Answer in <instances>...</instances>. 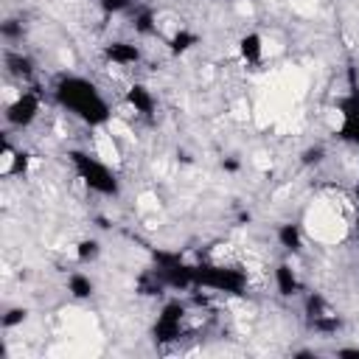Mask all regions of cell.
<instances>
[{"label": "cell", "instance_id": "cell-1", "mask_svg": "<svg viewBox=\"0 0 359 359\" xmlns=\"http://www.w3.org/2000/svg\"><path fill=\"white\" fill-rule=\"evenodd\" d=\"M53 95L67 112H73L90 126H101L109 121V104L104 101L98 87L81 76H62L53 87Z\"/></svg>", "mask_w": 359, "mask_h": 359}, {"label": "cell", "instance_id": "cell-2", "mask_svg": "<svg viewBox=\"0 0 359 359\" xmlns=\"http://www.w3.org/2000/svg\"><path fill=\"white\" fill-rule=\"evenodd\" d=\"M191 283L216 289V292H227V294H244V289H247L244 272H238L233 266H219V264H191Z\"/></svg>", "mask_w": 359, "mask_h": 359}, {"label": "cell", "instance_id": "cell-3", "mask_svg": "<svg viewBox=\"0 0 359 359\" xmlns=\"http://www.w3.org/2000/svg\"><path fill=\"white\" fill-rule=\"evenodd\" d=\"M70 163L76 168V174L84 180V185L95 194H104V196H115L118 194V177L95 157L84 154V151H70Z\"/></svg>", "mask_w": 359, "mask_h": 359}, {"label": "cell", "instance_id": "cell-4", "mask_svg": "<svg viewBox=\"0 0 359 359\" xmlns=\"http://www.w3.org/2000/svg\"><path fill=\"white\" fill-rule=\"evenodd\" d=\"M348 95L339 98V115H342V123H339V137L359 146V84H356V70L351 67L348 70Z\"/></svg>", "mask_w": 359, "mask_h": 359}, {"label": "cell", "instance_id": "cell-5", "mask_svg": "<svg viewBox=\"0 0 359 359\" xmlns=\"http://www.w3.org/2000/svg\"><path fill=\"white\" fill-rule=\"evenodd\" d=\"M306 314H309V325H311L314 331H320V334H334V331L339 328L337 311H334L320 294H311V297L306 300Z\"/></svg>", "mask_w": 359, "mask_h": 359}, {"label": "cell", "instance_id": "cell-6", "mask_svg": "<svg viewBox=\"0 0 359 359\" xmlns=\"http://www.w3.org/2000/svg\"><path fill=\"white\" fill-rule=\"evenodd\" d=\"M182 314H185V309H182L180 303H168V306L160 311L157 323H154V339H157V342H174V339H180Z\"/></svg>", "mask_w": 359, "mask_h": 359}, {"label": "cell", "instance_id": "cell-7", "mask_svg": "<svg viewBox=\"0 0 359 359\" xmlns=\"http://www.w3.org/2000/svg\"><path fill=\"white\" fill-rule=\"evenodd\" d=\"M36 112H39V93H36V90H28V93H22V95L6 109V121H8L11 126H28V123L36 118Z\"/></svg>", "mask_w": 359, "mask_h": 359}, {"label": "cell", "instance_id": "cell-8", "mask_svg": "<svg viewBox=\"0 0 359 359\" xmlns=\"http://www.w3.org/2000/svg\"><path fill=\"white\" fill-rule=\"evenodd\" d=\"M104 53H107V59L115 62V65H135V62L140 59V50H137V45H132V42H109V45L104 48Z\"/></svg>", "mask_w": 359, "mask_h": 359}, {"label": "cell", "instance_id": "cell-9", "mask_svg": "<svg viewBox=\"0 0 359 359\" xmlns=\"http://www.w3.org/2000/svg\"><path fill=\"white\" fill-rule=\"evenodd\" d=\"M126 101H129L137 112H143V115H151V109H154V95H151L143 84L129 87V90H126Z\"/></svg>", "mask_w": 359, "mask_h": 359}, {"label": "cell", "instance_id": "cell-10", "mask_svg": "<svg viewBox=\"0 0 359 359\" xmlns=\"http://www.w3.org/2000/svg\"><path fill=\"white\" fill-rule=\"evenodd\" d=\"M238 50H241V56H244L247 65H258V62H261V53H264L261 36H258V34H247V36H241Z\"/></svg>", "mask_w": 359, "mask_h": 359}, {"label": "cell", "instance_id": "cell-11", "mask_svg": "<svg viewBox=\"0 0 359 359\" xmlns=\"http://www.w3.org/2000/svg\"><path fill=\"white\" fill-rule=\"evenodd\" d=\"M275 283H278V292L286 294V297L294 294V292H300V283H297V278H294V272H292L289 264H280L275 269Z\"/></svg>", "mask_w": 359, "mask_h": 359}, {"label": "cell", "instance_id": "cell-12", "mask_svg": "<svg viewBox=\"0 0 359 359\" xmlns=\"http://www.w3.org/2000/svg\"><path fill=\"white\" fill-rule=\"evenodd\" d=\"M278 241L286 247V250H292V252H297L300 250V230H297V224H280L278 227Z\"/></svg>", "mask_w": 359, "mask_h": 359}, {"label": "cell", "instance_id": "cell-13", "mask_svg": "<svg viewBox=\"0 0 359 359\" xmlns=\"http://www.w3.org/2000/svg\"><path fill=\"white\" fill-rule=\"evenodd\" d=\"M67 289H70V294L73 297H90L93 294V280L87 278V275H81V272H76V275H70V280H67Z\"/></svg>", "mask_w": 359, "mask_h": 359}, {"label": "cell", "instance_id": "cell-14", "mask_svg": "<svg viewBox=\"0 0 359 359\" xmlns=\"http://www.w3.org/2000/svg\"><path fill=\"white\" fill-rule=\"evenodd\" d=\"M196 42H199L196 34H191V31H177V34L171 36L168 48H171V53H185V50H191Z\"/></svg>", "mask_w": 359, "mask_h": 359}, {"label": "cell", "instance_id": "cell-15", "mask_svg": "<svg viewBox=\"0 0 359 359\" xmlns=\"http://www.w3.org/2000/svg\"><path fill=\"white\" fill-rule=\"evenodd\" d=\"M135 31H137V34H151V31H154V17H151L149 8H140V11L135 14Z\"/></svg>", "mask_w": 359, "mask_h": 359}, {"label": "cell", "instance_id": "cell-16", "mask_svg": "<svg viewBox=\"0 0 359 359\" xmlns=\"http://www.w3.org/2000/svg\"><path fill=\"white\" fill-rule=\"evenodd\" d=\"M98 252H101V244H98L95 238H84V241L79 244V250H76L79 261H93Z\"/></svg>", "mask_w": 359, "mask_h": 359}, {"label": "cell", "instance_id": "cell-17", "mask_svg": "<svg viewBox=\"0 0 359 359\" xmlns=\"http://www.w3.org/2000/svg\"><path fill=\"white\" fill-rule=\"evenodd\" d=\"M8 67L17 73V76H31V59H25V56H17V53H8Z\"/></svg>", "mask_w": 359, "mask_h": 359}, {"label": "cell", "instance_id": "cell-18", "mask_svg": "<svg viewBox=\"0 0 359 359\" xmlns=\"http://www.w3.org/2000/svg\"><path fill=\"white\" fill-rule=\"evenodd\" d=\"M25 168H28V154H14L11 157V165L6 171L8 174H25Z\"/></svg>", "mask_w": 359, "mask_h": 359}, {"label": "cell", "instance_id": "cell-19", "mask_svg": "<svg viewBox=\"0 0 359 359\" xmlns=\"http://www.w3.org/2000/svg\"><path fill=\"white\" fill-rule=\"evenodd\" d=\"M22 320H25V309H11V311L3 317V325L11 328V325H17V323H22Z\"/></svg>", "mask_w": 359, "mask_h": 359}, {"label": "cell", "instance_id": "cell-20", "mask_svg": "<svg viewBox=\"0 0 359 359\" xmlns=\"http://www.w3.org/2000/svg\"><path fill=\"white\" fill-rule=\"evenodd\" d=\"M0 31H3V36H20L22 34V25H17V20H6L0 25Z\"/></svg>", "mask_w": 359, "mask_h": 359}, {"label": "cell", "instance_id": "cell-21", "mask_svg": "<svg viewBox=\"0 0 359 359\" xmlns=\"http://www.w3.org/2000/svg\"><path fill=\"white\" fill-rule=\"evenodd\" d=\"M101 6H104L107 11H121V8L129 6V0H101Z\"/></svg>", "mask_w": 359, "mask_h": 359}, {"label": "cell", "instance_id": "cell-22", "mask_svg": "<svg viewBox=\"0 0 359 359\" xmlns=\"http://www.w3.org/2000/svg\"><path fill=\"white\" fill-rule=\"evenodd\" d=\"M323 157V149H309L306 154H303V163H317Z\"/></svg>", "mask_w": 359, "mask_h": 359}, {"label": "cell", "instance_id": "cell-23", "mask_svg": "<svg viewBox=\"0 0 359 359\" xmlns=\"http://www.w3.org/2000/svg\"><path fill=\"white\" fill-rule=\"evenodd\" d=\"M224 168H227V171H236V168H238V163H236V160H224Z\"/></svg>", "mask_w": 359, "mask_h": 359}]
</instances>
